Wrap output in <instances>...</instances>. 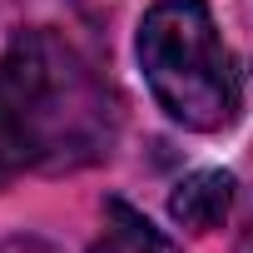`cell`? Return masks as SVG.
Here are the masks:
<instances>
[{
  "label": "cell",
  "instance_id": "4",
  "mask_svg": "<svg viewBox=\"0 0 253 253\" xmlns=\"http://www.w3.org/2000/svg\"><path fill=\"white\" fill-rule=\"evenodd\" d=\"M89 253H179L144 213L124 209V204H109L104 209V233Z\"/></svg>",
  "mask_w": 253,
  "mask_h": 253
},
{
  "label": "cell",
  "instance_id": "3",
  "mask_svg": "<svg viewBox=\"0 0 253 253\" xmlns=\"http://www.w3.org/2000/svg\"><path fill=\"white\" fill-rule=\"evenodd\" d=\"M228 204H233V179L218 174V169H199L189 179H179V189L169 194V213L179 228L189 233H209L228 218Z\"/></svg>",
  "mask_w": 253,
  "mask_h": 253
},
{
  "label": "cell",
  "instance_id": "2",
  "mask_svg": "<svg viewBox=\"0 0 253 253\" xmlns=\"http://www.w3.org/2000/svg\"><path fill=\"white\" fill-rule=\"evenodd\" d=\"M139 65L174 124L199 134L233 124L238 70L204 0H154L139 25Z\"/></svg>",
  "mask_w": 253,
  "mask_h": 253
},
{
  "label": "cell",
  "instance_id": "5",
  "mask_svg": "<svg viewBox=\"0 0 253 253\" xmlns=\"http://www.w3.org/2000/svg\"><path fill=\"white\" fill-rule=\"evenodd\" d=\"M238 253H253V223L243 228V238H238Z\"/></svg>",
  "mask_w": 253,
  "mask_h": 253
},
{
  "label": "cell",
  "instance_id": "1",
  "mask_svg": "<svg viewBox=\"0 0 253 253\" xmlns=\"http://www.w3.org/2000/svg\"><path fill=\"white\" fill-rule=\"evenodd\" d=\"M109 99L94 70L45 30L0 55V174L89 159L104 139Z\"/></svg>",
  "mask_w": 253,
  "mask_h": 253
}]
</instances>
